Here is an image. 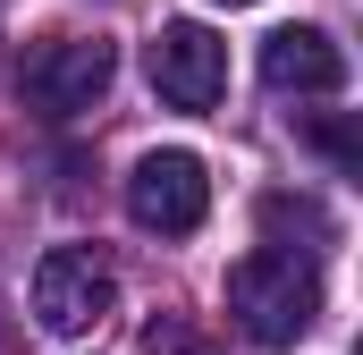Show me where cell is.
Returning <instances> with one entry per match:
<instances>
[{
  "mask_svg": "<svg viewBox=\"0 0 363 355\" xmlns=\"http://www.w3.org/2000/svg\"><path fill=\"white\" fill-rule=\"evenodd\" d=\"M228 322L254 347H296L321 322V271L304 263V254H279V246L228 263Z\"/></svg>",
  "mask_w": 363,
  "mask_h": 355,
  "instance_id": "cell-1",
  "label": "cell"
},
{
  "mask_svg": "<svg viewBox=\"0 0 363 355\" xmlns=\"http://www.w3.org/2000/svg\"><path fill=\"white\" fill-rule=\"evenodd\" d=\"M110 77H118V43H101V34H51V43H34L26 68H17L26 102L51 110V119L93 110V102L110 93Z\"/></svg>",
  "mask_w": 363,
  "mask_h": 355,
  "instance_id": "cell-2",
  "label": "cell"
},
{
  "mask_svg": "<svg viewBox=\"0 0 363 355\" xmlns=\"http://www.w3.org/2000/svg\"><path fill=\"white\" fill-rule=\"evenodd\" d=\"M110 305H118V271L101 263L93 246H51L34 263V322L51 339H85Z\"/></svg>",
  "mask_w": 363,
  "mask_h": 355,
  "instance_id": "cell-3",
  "label": "cell"
},
{
  "mask_svg": "<svg viewBox=\"0 0 363 355\" xmlns=\"http://www.w3.org/2000/svg\"><path fill=\"white\" fill-rule=\"evenodd\" d=\"M144 77H152V93H161L169 110H211V102L228 93V43H220L211 26H194V17H169V26L144 43Z\"/></svg>",
  "mask_w": 363,
  "mask_h": 355,
  "instance_id": "cell-4",
  "label": "cell"
},
{
  "mask_svg": "<svg viewBox=\"0 0 363 355\" xmlns=\"http://www.w3.org/2000/svg\"><path fill=\"white\" fill-rule=\"evenodd\" d=\"M127 212H135V229H152V237H194L203 212H211L203 161H194V153H144V161L127 170Z\"/></svg>",
  "mask_w": 363,
  "mask_h": 355,
  "instance_id": "cell-5",
  "label": "cell"
},
{
  "mask_svg": "<svg viewBox=\"0 0 363 355\" xmlns=\"http://www.w3.org/2000/svg\"><path fill=\"white\" fill-rule=\"evenodd\" d=\"M262 85L271 93H338L347 85V51L321 26H279V34H262Z\"/></svg>",
  "mask_w": 363,
  "mask_h": 355,
  "instance_id": "cell-6",
  "label": "cell"
},
{
  "mask_svg": "<svg viewBox=\"0 0 363 355\" xmlns=\"http://www.w3.org/2000/svg\"><path fill=\"white\" fill-rule=\"evenodd\" d=\"M262 229H271V237H287V229H304V237H330L321 203H304V195H262Z\"/></svg>",
  "mask_w": 363,
  "mask_h": 355,
  "instance_id": "cell-7",
  "label": "cell"
},
{
  "mask_svg": "<svg viewBox=\"0 0 363 355\" xmlns=\"http://www.w3.org/2000/svg\"><path fill=\"white\" fill-rule=\"evenodd\" d=\"M144 355H220L194 322H178V313H161V322H144Z\"/></svg>",
  "mask_w": 363,
  "mask_h": 355,
  "instance_id": "cell-8",
  "label": "cell"
},
{
  "mask_svg": "<svg viewBox=\"0 0 363 355\" xmlns=\"http://www.w3.org/2000/svg\"><path fill=\"white\" fill-rule=\"evenodd\" d=\"M313 144H321L338 170H355V127H347V119H321V127H313Z\"/></svg>",
  "mask_w": 363,
  "mask_h": 355,
  "instance_id": "cell-9",
  "label": "cell"
},
{
  "mask_svg": "<svg viewBox=\"0 0 363 355\" xmlns=\"http://www.w3.org/2000/svg\"><path fill=\"white\" fill-rule=\"evenodd\" d=\"M211 9H254V0H211Z\"/></svg>",
  "mask_w": 363,
  "mask_h": 355,
  "instance_id": "cell-10",
  "label": "cell"
},
{
  "mask_svg": "<svg viewBox=\"0 0 363 355\" xmlns=\"http://www.w3.org/2000/svg\"><path fill=\"white\" fill-rule=\"evenodd\" d=\"M0 355H9V313H0Z\"/></svg>",
  "mask_w": 363,
  "mask_h": 355,
  "instance_id": "cell-11",
  "label": "cell"
}]
</instances>
